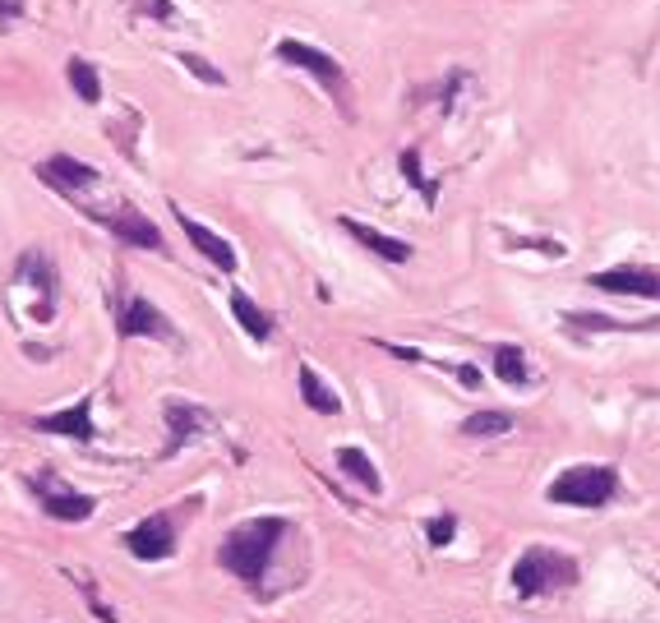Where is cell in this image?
<instances>
[{
	"label": "cell",
	"instance_id": "cell-1",
	"mask_svg": "<svg viewBox=\"0 0 660 623\" xmlns=\"http://www.w3.org/2000/svg\"><path fill=\"white\" fill-rule=\"evenodd\" d=\"M287 536H291L287 517H250V522H240V527L227 531L217 559H222V568L236 573L245 587H259L264 573H268V564H273V550Z\"/></svg>",
	"mask_w": 660,
	"mask_h": 623
},
{
	"label": "cell",
	"instance_id": "cell-2",
	"mask_svg": "<svg viewBox=\"0 0 660 623\" xmlns=\"http://www.w3.org/2000/svg\"><path fill=\"white\" fill-rule=\"evenodd\" d=\"M508 582H513V591H517L522 600H531V596H545V591L573 587V582H577V564L568 559V554H559V550L531 545V550L513 564Z\"/></svg>",
	"mask_w": 660,
	"mask_h": 623
},
{
	"label": "cell",
	"instance_id": "cell-3",
	"mask_svg": "<svg viewBox=\"0 0 660 623\" xmlns=\"http://www.w3.org/2000/svg\"><path fill=\"white\" fill-rule=\"evenodd\" d=\"M619 494V471L605 467V462H591V467H568L564 476L550 485V504L564 508H605Z\"/></svg>",
	"mask_w": 660,
	"mask_h": 623
},
{
	"label": "cell",
	"instance_id": "cell-4",
	"mask_svg": "<svg viewBox=\"0 0 660 623\" xmlns=\"http://www.w3.org/2000/svg\"><path fill=\"white\" fill-rule=\"evenodd\" d=\"M28 485H33V494L42 499V513L56 517V522H88L97 508L88 494H74L70 485H60L56 476H28Z\"/></svg>",
	"mask_w": 660,
	"mask_h": 623
},
{
	"label": "cell",
	"instance_id": "cell-5",
	"mask_svg": "<svg viewBox=\"0 0 660 623\" xmlns=\"http://www.w3.org/2000/svg\"><path fill=\"white\" fill-rule=\"evenodd\" d=\"M125 545H130L134 559H144V564H162V559H171V550H176V527H171L167 513H153V517H144L139 527H130Z\"/></svg>",
	"mask_w": 660,
	"mask_h": 623
},
{
	"label": "cell",
	"instance_id": "cell-6",
	"mask_svg": "<svg viewBox=\"0 0 660 623\" xmlns=\"http://www.w3.org/2000/svg\"><path fill=\"white\" fill-rule=\"evenodd\" d=\"M116 328L125 337H157V342H171V337H176V333H171V319L144 296H134L130 305L116 314Z\"/></svg>",
	"mask_w": 660,
	"mask_h": 623
},
{
	"label": "cell",
	"instance_id": "cell-7",
	"mask_svg": "<svg viewBox=\"0 0 660 623\" xmlns=\"http://www.w3.org/2000/svg\"><path fill=\"white\" fill-rule=\"evenodd\" d=\"M42 434H60V439H74V444H93L97 430H93V402H74L65 411H47V416L33 420Z\"/></svg>",
	"mask_w": 660,
	"mask_h": 623
},
{
	"label": "cell",
	"instance_id": "cell-8",
	"mask_svg": "<svg viewBox=\"0 0 660 623\" xmlns=\"http://www.w3.org/2000/svg\"><path fill=\"white\" fill-rule=\"evenodd\" d=\"M596 291H614V296H642V300H660V273L656 268H610V273L591 277Z\"/></svg>",
	"mask_w": 660,
	"mask_h": 623
},
{
	"label": "cell",
	"instance_id": "cell-9",
	"mask_svg": "<svg viewBox=\"0 0 660 623\" xmlns=\"http://www.w3.org/2000/svg\"><path fill=\"white\" fill-rule=\"evenodd\" d=\"M213 425V416H208L204 407H194V402H167V430H171V444H167V457L176 453V448L194 444L199 434Z\"/></svg>",
	"mask_w": 660,
	"mask_h": 623
},
{
	"label": "cell",
	"instance_id": "cell-10",
	"mask_svg": "<svg viewBox=\"0 0 660 623\" xmlns=\"http://www.w3.org/2000/svg\"><path fill=\"white\" fill-rule=\"evenodd\" d=\"M176 217H180V231L190 236V245L204 254L208 264H217L222 273H231V268H236V250H231V245L217 236V231H208L204 222H194V217H190V213H180V208H176Z\"/></svg>",
	"mask_w": 660,
	"mask_h": 623
},
{
	"label": "cell",
	"instance_id": "cell-11",
	"mask_svg": "<svg viewBox=\"0 0 660 623\" xmlns=\"http://www.w3.org/2000/svg\"><path fill=\"white\" fill-rule=\"evenodd\" d=\"M277 56L287 60V65H300V70H310L319 84H342V65L324 51L305 47V42H277Z\"/></svg>",
	"mask_w": 660,
	"mask_h": 623
},
{
	"label": "cell",
	"instance_id": "cell-12",
	"mask_svg": "<svg viewBox=\"0 0 660 623\" xmlns=\"http://www.w3.org/2000/svg\"><path fill=\"white\" fill-rule=\"evenodd\" d=\"M342 227H347L351 236H356L360 245H365V250H374L379 259H388V264H407V259H411V245H407V240L384 236V231L365 227V222H356V217H342Z\"/></svg>",
	"mask_w": 660,
	"mask_h": 623
},
{
	"label": "cell",
	"instance_id": "cell-13",
	"mask_svg": "<svg viewBox=\"0 0 660 623\" xmlns=\"http://www.w3.org/2000/svg\"><path fill=\"white\" fill-rule=\"evenodd\" d=\"M111 231H116L120 240H130V245H148V250H162V231L148 222L144 213H134V208H120V213L102 217Z\"/></svg>",
	"mask_w": 660,
	"mask_h": 623
},
{
	"label": "cell",
	"instance_id": "cell-14",
	"mask_svg": "<svg viewBox=\"0 0 660 623\" xmlns=\"http://www.w3.org/2000/svg\"><path fill=\"white\" fill-rule=\"evenodd\" d=\"M42 180H51L56 190H88L97 171L88 162H74V157H51V162H42Z\"/></svg>",
	"mask_w": 660,
	"mask_h": 623
},
{
	"label": "cell",
	"instance_id": "cell-15",
	"mask_svg": "<svg viewBox=\"0 0 660 623\" xmlns=\"http://www.w3.org/2000/svg\"><path fill=\"white\" fill-rule=\"evenodd\" d=\"M300 397H305V407L319 411V416H337V411H342V402H337L333 388L319 384L314 365H300Z\"/></svg>",
	"mask_w": 660,
	"mask_h": 623
},
{
	"label": "cell",
	"instance_id": "cell-16",
	"mask_svg": "<svg viewBox=\"0 0 660 623\" xmlns=\"http://www.w3.org/2000/svg\"><path fill=\"white\" fill-rule=\"evenodd\" d=\"M19 277H24V282H33L37 291H42V296H56V268H51V259L42 250H28L24 259H19Z\"/></svg>",
	"mask_w": 660,
	"mask_h": 623
},
{
	"label": "cell",
	"instance_id": "cell-17",
	"mask_svg": "<svg viewBox=\"0 0 660 623\" xmlns=\"http://www.w3.org/2000/svg\"><path fill=\"white\" fill-rule=\"evenodd\" d=\"M337 467L347 471L351 480H360V485H365V490L370 494H379L384 490V480H379V471H374V462L365 453H360V448H337Z\"/></svg>",
	"mask_w": 660,
	"mask_h": 623
},
{
	"label": "cell",
	"instance_id": "cell-18",
	"mask_svg": "<svg viewBox=\"0 0 660 623\" xmlns=\"http://www.w3.org/2000/svg\"><path fill=\"white\" fill-rule=\"evenodd\" d=\"M231 314H236V319H240V328H245V333H250L254 342H268L273 324H268V314L259 310V305H254V300L245 296V291H236V296H231Z\"/></svg>",
	"mask_w": 660,
	"mask_h": 623
},
{
	"label": "cell",
	"instance_id": "cell-19",
	"mask_svg": "<svg viewBox=\"0 0 660 623\" xmlns=\"http://www.w3.org/2000/svg\"><path fill=\"white\" fill-rule=\"evenodd\" d=\"M513 430V416L508 411H476V416L462 420V434L467 439H494V434H508Z\"/></svg>",
	"mask_w": 660,
	"mask_h": 623
},
{
	"label": "cell",
	"instance_id": "cell-20",
	"mask_svg": "<svg viewBox=\"0 0 660 623\" xmlns=\"http://www.w3.org/2000/svg\"><path fill=\"white\" fill-rule=\"evenodd\" d=\"M494 374L504 379V384H527L531 370H527V356L517 347H494Z\"/></svg>",
	"mask_w": 660,
	"mask_h": 623
},
{
	"label": "cell",
	"instance_id": "cell-21",
	"mask_svg": "<svg viewBox=\"0 0 660 623\" xmlns=\"http://www.w3.org/2000/svg\"><path fill=\"white\" fill-rule=\"evenodd\" d=\"M65 70H70V84H74V93L84 97V102H102V84H97V74H93L88 60H70Z\"/></svg>",
	"mask_w": 660,
	"mask_h": 623
},
{
	"label": "cell",
	"instance_id": "cell-22",
	"mask_svg": "<svg viewBox=\"0 0 660 623\" xmlns=\"http://www.w3.org/2000/svg\"><path fill=\"white\" fill-rule=\"evenodd\" d=\"M453 536H457L453 513H439V517H430V522H425V540H430L434 550H448V545H453Z\"/></svg>",
	"mask_w": 660,
	"mask_h": 623
},
{
	"label": "cell",
	"instance_id": "cell-23",
	"mask_svg": "<svg viewBox=\"0 0 660 623\" xmlns=\"http://www.w3.org/2000/svg\"><path fill=\"white\" fill-rule=\"evenodd\" d=\"M180 65H185V70L194 74V79H204V84H227V79H222V70H217L213 60H204V56H194V51H180Z\"/></svg>",
	"mask_w": 660,
	"mask_h": 623
},
{
	"label": "cell",
	"instance_id": "cell-24",
	"mask_svg": "<svg viewBox=\"0 0 660 623\" xmlns=\"http://www.w3.org/2000/svg\"><path fill=\"white\" fill-rule=\"evenodd\" d=\"M402 171H407V180L416 185L420 194H425V204H434V185L425 180V171H420V153H416V148H407V153H402Z\"/></svg>",
	"mask_w": 660,
	"mask_h": 623
},
{
	"label": "cell",
	"instance_id": "cell-25",
	"mask_svg": "<svg viewBox=\"0 0 660 623\" xmlns=\"http://www.w3.org/2000/svg\"><path fill=\"white\" fill-rule=\"evenodd\" d=\"M439 370H448L462 388H476L480 384V370H476V365H462V360H439Z\"/></svg>",
	"mask_w": 660,
	"mask_h": 623
},
{
	"label": "cell",
	"instance_id": "cell-26",
	"mask_svg": "<svg viewBox=\"0 0 660 623\" xmlns=\"http://www.w3.org/2000/svg\"><path fill=\"white\" fill-rule=\"evenodd\" d=\"M14 14H24V0H0V19H14Z\"/></svg>",
	"mask_w": 660,
	"mask_h": 623
},
{
	"label": "cell",
	"instance_id": "cell-27",
	"mask_svg": "<svg viewBox=\"0 0 660 623\" xmlns=\"http://www.w3.org/2000/svg\"><path fill=\"white\" fill-rule=\"evenodd\" d=\"M139 5H148L157 19H171V5H167V0H139Z\"/></svg>",
	"mask_w": 660,
	"mask_h": 623
}]
</instances>
